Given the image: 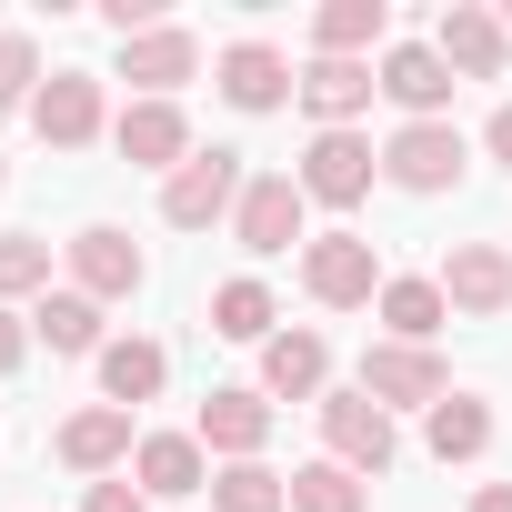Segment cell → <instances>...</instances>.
Segmentation results:
<instances>
[{"label": "cell", "instance_id": "16", "mask_svg": "<svg viewBox=\"0 0 512 512\" xmlns=\"http://www.w3.org/2000/svg\"><path fill=\"white\" fill-rule=\"evenodd\" d=\"M322 382H332L322 332H272L262 342V402H322Z\"/></svg>", "mask_w": 512, "mask_h": 512}, {"label": "cell", "instance_id": "8", "mask_svg": "<svg viewBox=\"0 0 512 512\" xmlns=\"http://www.w3.org/2000/svg\"><path fill=\"white\" fill-rule=\"evenodd\" d=\"M61 262H71V292H91V302H131V292H141V241L111 231V221L71 231V241H61Z\"/></svg>", "mask_w": 512, "mask_h": 512}, {"label": "cell", "instance_id": "33", "mask_svg": "<svg viewBox=\"0 0 512 512\" xmlns=\"http://www.w3.org/2000/svg\"><path fill=\"white\" fill-rule=\"evenodd\" d=\"M482 151H492V161H502V171H512V101H502V111H492V131H482Z\"/></svg>", "mask_w": 512, "mask_h": 512}, {"label": "cell", "instance_id": "32", "mask_svg": "<svg viewBox=\"0 0 512 512\" xmlns=\"http://www.w3.org/2000/svg\"><path fill=\"white\" fill-rule=\"evenodd\" d=\"M21 352H31V322H21V312H0V382L21 372Z\"/></svg>", "mask_w": 512, "mask_h": 512}, {"label": "cell", "instance_id": "11", "mask_svg": "<svg viewBox=\"0 0 512 512\" xmlns=\"http://www.w3.org/2000/svg\"><path fill=\"white\" fill-rule=\"evenodd\" d=\"M191 71H201V31H181V21H161V31L121 41V81H131L141 101H171Z\"/></svg>", "mask_w": 512, "mask_h": 512}, {"label": "cell", "instance_id": "19", "mask_svg": "<svg viewBox=\"0 0 512 512\" xmlns=\"http://www.w3.org/2000/svg\"><path fill=\"white\" fill-rule=\"evenodd\" d=\"M131 472H141V492H151V502H181V492H211V462H201V432H141Z\"/></svg>", "mask_w": 512, "mask_h": 512}, {"label": "cell", "instance_id": "31", "mask_svg": "<svg viewBox=\"0 0 512 512\" xmlns=\"http://www.w3.org/2000/svg\"><path fill=\"white\" fill-rule=\"evenodd\" d=\"M81 512H151V492H131V482H91Z\"/></svg>", "mask_w": 512, "mask_h": 512}, {"label": "cell", "instance_id": "21", "mask_svg": "<svg viewBox=\"0 0 512 512\" xmlns=\"http://www.w3.org/2000/svg\"><path fill=\"white\" fill-rule=\"evenodd\" d=\"M382 31H392L382 0H322V11H312V61H362Z\"/></svg>", "mask_w": 512, "mask_h": 512}, {"label": "cell", "instance_id": "17", "mask_svg": "<svg viewBox=\"0 0 512 512\" xmlns=\"http://www.w3.org/2000/svg\"><path fill=\"white\" fill-rule=\"evenodd\" d=\"M191 432H201V452H221V462H262V442H272V402H262V392H211Z\"/></svg>", "mask_w": 512, "mask_h": 512}, {"label": "cell", "instance_id": "22", "mask_svg": "<svg viewBox=\"0 0 512 512\" xmlns=\"http://www.w3.org/2000/svg\"><path fill=\"white\" fill-rule=\"evenodd\" d=\"M422 442H432V462H482V452H492V402L442 392V402H432V422H422Z\"/></svg>", "mask_w": 512, "mask_h": 512}, {"label": "cell", "instance_id": "27", "mask_svg": "<svg viewBox=\"0 0 512 512\" xmlns=\"http://www.w3.org/2000/svg\"><path fill=\"white\" fill-rule=\"evenodd\" d=\"M292 512H372V482L342 462H302L292 472Z\"/></svg>", "mask_w": 512, "mask_h": 512}, {"label": "cell", "instance_id": "28", "mask_svg": "<svg viewBox=\"0 0 512 512\" xmlns=\"http://www.w3.org/2000/svg\"><path fill=\"white\" fill-rule=\"evenodd\" d=\"M272 322H282V312H272L262 282H221V292H211V332H221V342H272Z\"/></svg>", "mask_w": 512, "mask_h": 512}, {"label": "cell", "instance_id": "34", "mask_svg": "<svg viewBox=\"0 0 512 512\" xmlns=\"http://www.w3.org/2000/svg\"><path fill=\"white\" fill-rule=\"evenodd\" d=\"M472 512H512V482H482V492H472Z\"/></svg>", "mask_w": 512, "mask_h": 512}, {"label": "cell", "instance_id": "10", "mask_svg": "<svg viewBox=\"0 0 512 512\" xmlns=\"http://www.w3.org/2000/svg\"><path fill=\"white\" fill-rule=\"evenodd\" d=\"M442 302L472 312V322L512 312V251H502V241H452V262H442Z\"/></svg>", "mask_w": 512, "mask_h": 512}, {"label": "cell", "instance_id": "4", "mask_svg": "<svg viewBox=\"0 0 512 512\" xmlns=\"http://www.w3.org/2000/svg\"><path fill=\"white\" fill-rule=\"evenodd\" d=\"M382 181H392V191H422V201L452 191V181H462V131H452V121H402V131L382 141Z\"/></svg>", "mask_w": 512, "mask_h": 512}, {"label": "cell", "instance_id": "7", "mask_svg": "<svg viewBox=\"0 0 512 512\" xmlns=\"http://www.w3.org/2000/svg\"><path fill=\"white\" fill-rule=\"evenodd\" d=\"M432 51L452 61V81H502L512 71V31H502V11H482V0H452L432 21Z\"/></svg>", "mask_w": 512, "mask_h": 512}, {"label": "cell", "instance_id": "14", "mask_svg": "<svg viewBox=\"0 0 512 512\" xmlns=\"http://www.w3.org/2000/svg\"><path fill=\"white\" fill-rule=\"evenodd\" d=\"M111 141H121L131 171H161V181L191 161V121H181V101H131V111L111 121Z\"/></svg>", "mask_w": 512, "mask_h": 512}, {"label": "cell", "instance_id": "13", "mask_svg": "<svg viewBox=\"0 0 512 512\" xmlns=\"http://www.w3.org/2000/svg\"><path fill=\"white\" fill-rule=\"evenodd\" d=\"M31 131H41L51 151H91V141H101V81H91V71H51L41 101H31Z\"/></svg>", "mask_w": 512, "mask_h": 512}, {"label": "cell", "instance_id": "24", "mask_svg": "<svg viewBox=\"0 0 512 512\" xmlns=\"http://www.w3.org/2000/svg\"><path fill=\"white\" fill-rule=\"evenodd\" d=\"M161 382H171V352H161V342H101V392H111L121 412L151 402Z\"/></svg>", "mask_w": 512, "mask_h": 512}, {"label": "cell", "instance_id": "2", "mask_svg": "<svg viewBox=\"0 0 512 512\" xmlns=\"http://www.w3.org/2000/svg\"><path fill=\"white\" fill-rule=\"evenodd\" d=\"M312 412H322V442H332V462H342V472H362V482H372V472H392L402 432H392V412H382L362 382H352V392H322Z\"/></svg>", "mask_w": 512, "mask_h": 512}, {"label": "cell", "instance_id": "15", "mask_svg": "<svg viewBox=\"0 0 512 512\" xmlns=\"http://www.w3.org/2000/svg\"><path fill=\"white\" fill-rule=\"evenodd\" d=\"M221 101L231 111H282V101H302V71L272 41H231L221 51Z\"/></svg>", "mask_w": 512, "mask_h": 512}, {"label": "cell", "instance_id": "20", "mask_svg": "<svg viewBox=\"0 0 512 512\" xmlns=\"http://www.w3.org/2000/svg\"><path fill=\"white\" fill-rule=\"evenodd\" d=\"M131 452H141V432H131L121 402H91V412L61 422V462H71V472H111V462H131Z\"/></svg>", "mask_w": 512, "mask_h": 512}, {"label": "cell", "instance_id": "29", "mask_svg": "<svg viewBox=\"0 0 512 512\" xmlns=\"http://www.w3.org/2000/svg\"><path fill=\"white\" fill-rule=\"evenodd\" d=\"M21 292H51V241H41V231H11V241H0V312H11Z\"/></svg>", "mask_w": 512, "mask_h": 512}, {"label": "cell", "instance_id": "12", "mask_svg": "<svg viewBox=\"0 0 512 512\" xmlns=\"http://www.w3.org/2000/svg\"><path fill=\"white\" fill-rule=\"evenodd\" d=\"M452 91H462V81H452V61H442L432 41H392V51H382V101H402L412 121H442Z\"/></svg>", "mask_w": 512, "mask_h": 512}, {"label": "cell", "instance_id": "18", "mask_svg": "<svg viewBox=\"0 0 512 512\" xmlns=\"http://www.w3.org/2000/svg\"><path fill=\"white\" fill-rule=\"evenodd\" d=\"M372 91H382L372 61H312V71H302V111H312L322 131H352V121L372 111Z\"/></svg>", "mask_w": 512, "mask_h": 512}, {"label": "cell", "instance_id": "5", "mask_svg": "<svg viewBox=\"0 0 512 512\" xmlns=\"http://www.w3.org/2000/svg\"><path fill=\"white\" fill-rule=\"evenodd\" d=\"M372 171H382V151L362 141V131H312V151H302V201H322V211H352L362 191H372Z\"/></svg>", "mask_w": 512, "mask_h": 512}, {"label": "cell", "instance_id": "26", "mask_svg": "<svg viewBox=\"0 0 512 512\" xmlns=\"http://www.w3.org/2000/svg\"><path fill=\"white\" fill-rule=\"evenodd\" d=\"M211 502H221V512H292V482H282L272 462H221V472H211Z\"/></svg>", "mask_w": 512, "mask_h": 512}, {"label": "cell", "instance_id": "1", "mask_svg": "<svg viewBox=\"0 0 512 512\" xmlns=\"http://www.w3.org/2000/svg\"><path fill=\"white\" fill-rule=\"evenodd\" d=\"M241 191H251L241 151H221V141H211V151H191V161L161 181V221H171V231H211L221 211H241Z\"/></svg>", "mask_w": 512, "mask_h": 512}, {"label": "cell", "instance_id": "9", "mask_svg": "<svg viewBox=\"0 0 512 512\" xmlns=\"http://www.w3.org/2000/svg\"><path fill=\"white\" fill-rule=\"evenodd\" d=\"M302 181L292 171H262V181H251L241 191V211H231V231H241V251H251V262H272V251H292L302 241Z\"/></svg>", "mask_w": 512, "mask_h": 512}, {"label": "cell", "instance_id": "6", "mask_svg": "<svg viewBox=\"0 0 512 512\" xmlns=\"http://www.w3.org/2000/svg\"><path fill=\"white\" fill-rule=\"evenodd\" d=\"M362 392H372L382 412H412V402L432 412V402L452 392V372H442L432 342H372V352H362Z\"/></svg>", "mask_w": 512, "mask_h": 512}, {"label": "cell", "instance_id": "3", "mask_svg": "<svg viewBox=\"0 0 512 512\" xmlns=\"http://www.w3.org/2000/svg\"><path fill=\"white\" fill-rule=\"evenodd\" d=\"M302 292H312L322 312H362V302H382L372 241H362V231H322V241H302Z\"/></svg>", "mask_w": 512, "mask_h": 512}, {"label": "cell", "instance_id": "25", "mask_svg": "<svg viewBox=\"0 0 512 512\" xmlns=\"http://www.w3.org/2000/svg\"><path fill=\"white\" fill-rule=\"evenodd\" d=\"M372 312H382V332H392V342H432L452 302H442V282H382V302H372Z\"/></svg>", "mask_w": 512, "mask_h": 512}, {"label": "cell", "instance_id": "35", "mask_svg": "<svg viewBox=\"0 0 512 512\" xmlns=\"http://www.w3.org/2000/svg\"><path fill=\"white\" fill-rule=\"evenodd\" d=\"M0 181H11V171H0Z\"/></svg>", "mask_w": 512, "mask_h": 512}, {"label": "cell", "instance_id": "23", "mask_svg": "<svg viewBox=\"0 0 512 512\" xmlns=\"http://www.w3.org/2000/svg\"><path fill=\"white\" fill-rule=\"evenodd\" d=\"M31 342H51V352H101V302L91 292H41V312H31Z\"/></svg>", "mask_w": 512, "mask_h": 512}, {"label": "cell", "instance_id": "30", "mask_svg": "<svg viewBox=\"0 0 512 512\" xmlns=\"http://www.w3.org/2000/svg\"><path fill=\"white\" fill-rule=\"evenodd\" d=\"M11 101H41V51H31V31H0V111Z\"/></svg>", "mask_w": 512, "mask_h": 512}]
</instances>
